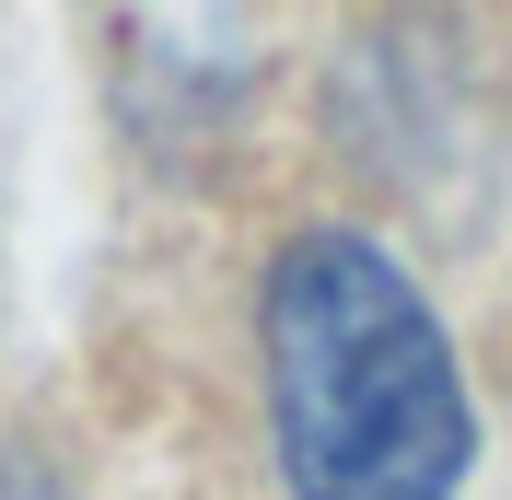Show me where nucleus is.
Instances as JSON below:
<instances>
[{
  "label": "nucleus",
  "instance_id": "obj_1",
  "mask_svg": "<svg viewBox=\"0 0 512 500\" xmlns=\"http://www.w3.org/2000/svg\"><path fill=\"white\" fill-rule=\"evenodd\" d=\"M268 431L291 500H454L478 419L443 314L373 233H291L268 268Z\"/></svg>",
  "mask_w": 512,
  "mask_h": 500
}]
</instances>
